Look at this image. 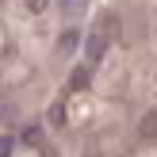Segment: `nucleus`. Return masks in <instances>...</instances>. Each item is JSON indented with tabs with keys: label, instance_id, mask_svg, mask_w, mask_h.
I'll return each instance as SVG.
<instances>
[{
	"label": "nucleus",
	"instance_id": "8",
	"mask_svg": "<svg viewBox=\"0 0 157 157\" xmlns=\"http://www.w3.org/2000/svg\"><path fill=\"white\" fill-rule=\"evenodd\" d=\"M61 123H65V107L54 104V107H50V127H61Z\"/></svg>",
	"mask_w": 157,
	"mask_h": 157
},
{
	"label": "nucleus",
	"instance_id": "6",
	"mask_svg": "<svg viewBox=\"0 0 157 157\" xmlns=\"http://www.w3.org/2000/svg\"><path fill=\"white\" fill-rule=\"evenodd\" d=\"M12 153H15V134L4 130V138H0V157H12Z\"/></svg>",
	"mask_w": 157,
	"mask_h": 157
},
{
	"label": "nucleus",
	"instance_id": "7",
	"mask_svg": "<svg viewBox=\"0 0 157 157\" xmlns=\"http://www.w3.org/2000/svg\"><path fill=\"white\" fill-rule=\"evenodd\" d=\"M23 8H27L31 15H42L46 8H50V0H23Z\"/></svg>",
	"mask_w": 157,
	"mask_h": 157
},
{
	"label": "nucleus",
	"instance_id": "2",
	"mask_svg": "<svg viewBox=\"0 0 157 157\" xmlns=\"http://www.w3.org/2000/svg\"><path fill=\"white\" fill-rule=\"evenodd\" d=\"M104 50H107V38H104V35H88V38H84V54H88L92 61L104 58Z\"/></svg>",
	"mask_w": 157,
	"mask_h": 157
},
{
	"label": "nucleus",
	"instance_id": "5",
	"mask_svg": "<svg viewBox=\"0 0 157 157\" xmlns=\"http://www.w3.org/2000/svg\"><path fill=\"white\" fill-rule=\"evenodd\" d=\"M54 4H58L65 15H81L84 8H88V0H54Z\"/></svg>",
	"mask_w": 157,
	"mask_h": 157
},
{
	"label": "nucleus",
	"instance_id": "1",
	"mask_svg": "<svg viewBox=\"0 0 157 157\" xmlns=\"http://www.w3.org/2000/svg\"><path fill=\"white\" fill-rule=\"evenodd\" d=\"M84 38H88V35H81L77 27H69V31H61V38H58V50H61V54H77V50L84 46Z\"/></svg>",
	"mask_w": 157,
	"mask_h": 157
},
{
	"label": "nucleus",
	"instance_id": "4",
	"mask_svg": "<svg viewBox=\"0 0 157 157\" xmlns=\"http://www.w3.org/2000/svg\"><path fill=\"white\" fill-rule=\"evenodd\" d=\"M19 138H23V146H31V150H38V146H42V127H35V123H27Z\"/></svg>",
	"mask_w": 157,
	"mask_h": 157
},
{
	"label": "nucleus",
	"instance_id": "3",
	"mask_svg": "<svg viewBox=\"0 0 157 157\" xmlns=\"http://www.w3.org/2000/svg\"><path fill=\"white\" fill-rule=\"evenodd\" d=\"M88 81H92V69H88V65H77L73 73H69V88H73V92L88 88Z\"/></svg>",
	"mask_w": 157,
	"mask_h": 157
}]
</instances>
